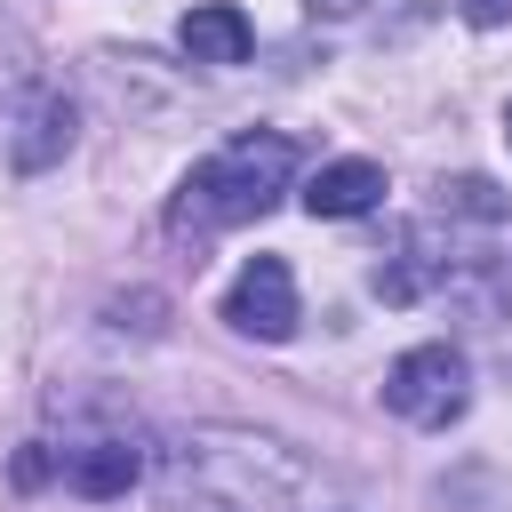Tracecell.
<instances>
[{"mask_svg": "<svg viewBox=\"0 0 512 512\" xmlns=\"http://www.w3.org/2000/svg\"><path fill=\"white\" fill-rule=\"evenodd\" d=\"M160 512H296L312 496V456L256 424H184L152 464Z\"/></svg>", "mask_w": 512, "mask_h": 512, "instance_id": "obj_1", "label": "cell"}, {"mask_svg": "<svg viewBox=\"0 0 512 512\" xmlns=\"http://www.w3.org/2000/svg\"><path fill=\"white\" fill-rule=\"evenodd\" d=\"M288 184H296V144H288L280 128H248V136H232L224 152H208V160L184 176L176 224H200V232L248 224V216H264Z\"/></svg>", "mask_w": 512, "mask_h": 512, "instance_id": "obj_2", "label": "cell"}, {"mask_svg": "<svg viewBox=\"0 0 512 512\" xmlns=\"http://www.w3.org/2000/svg\"><path fill=\"white\" fill-rule=\"evenodd\" d=\"M72 136H80L72 96L48 80V64L16 32V16H0V152H8V168L40 176V168H56L72 152Z\"/></svg>", "mask_w": 512, "mask_h": 512, "instance_id": "obj_3", "label": "cell"}, {"mask_svg": "<svg viewBox=\"0 0 512 512\" xmlns=\"http://www.w3.org/2000/svg\"><path fill=\"white\" fill-rule=\"evenodd\" d=\"M464 400H472V368H464L456 344H408V352L384 368V408H392L400 424L440 432V424L464 416Z\"/></svg>", "mask_w": 512, "mask_h": 512, "instance_id": "obj_4", "label": "cell"}, {"mask_svg": "<svg viewBox=\"0 0 512 512\" xmlns=\"http://www.w3.org/2000/svg\"><path fill=\"white\" fill-rule=\"evenodd\" d=\"M224 320L240 328V336H256V344H280V336H296V280H288V264L280 256H248L240 272H232V288H224Z\"/></svg>", "mask_w": 512, "mask_h": 512, "instance_id": "obj_5", "label": "cell"}, {"mask_svg": "<svg viewBox=\"0 0 512 512\" xmlns=\"http://www.w3.org/2000/svg\"><path fill=\"white\" fill-rule=\"evenodd\" d=\"M184 56L192 64H248V48H256V32H248V16L232 8V0H200V8H184Z\"/></svg>", "mask_w": 512, "mask_h": 512, "instance_id": "obj_6", "label": "cell"}, {"mask_svg": "<svg viewBox=\"0 0 512 512\" xmlns=\"http://www.w3.org/2000/svg\"><path fill=\"white\" fill-rule=\"evenodd\" d=\"M376 200H384V168L376 160H328V168L304 176V208L328 216V224L336 216H368Z\"/></svg>", "mask_w": 512, "mask_h": 512, "instance_id": "obj_7", "label": "cell"}, {"mask_svg": "<svg viewBox=\"0 0 512 512\" xmlns=\"http://www.w3.org/2000/svg\"><path fill=\"white\" fill-rule=\"evenodd\" d=\"M136 472H144V456H136L128 440H88V448L64 456V480H72L80 496H128Z\"/></svg>", "mask_w": 512, "mask_h": 512, "instance_id": "obj_8", "label": "cell"}, {"mask_svg": "<svg viewBox=\"0 0 512 512\" xmlns=\"http://www.w3.org/2000/svg\"><path fill=\"white\" fill-rule=\"evenodd\" d=\"M440 208H456V216H480V224H504V216H512V200H504L488 176H456V184H440Z\"/></svg>", "mask_w": 512, "mask_h": 512, "instance_id": "obj_9", "label": "cell"}, {"mask_svg": "<svg viewBox=\"0 0 512 512\" xmlns=\"http://www.w3.org/2000/svg\"><path fill=\"white\" fill-rule=\"evenodd\" d=\"M456 16L480 24V32H496V24H512V0H456Z\"/></svg>", "mask_w": 512, "mask_h": 512, "instance_id": "obj_10", "label": "cell"}, {"mask_svg": "<svg viewBox=\"0 0 512 512\" xmlns=\"http://www.w3.org/2000/svg\"><path fill=\"white\" fill-rule=\"evenodd\" d=\"M40 480H48V456H40V440H32V448L16 456V488H40Z\"/></svg>", "mask_w": 512, "mask_h": 512, "instance_id": "obj_11", "label": "cell"}, {"mask_svg": "<svg viewBox=\"0 0 512 512\" xmlns=\"http://www.w3.org/2000/svg\"><path fill=\"white\" fill-rule=\"evenodd\" d=\"M304 8H312V16H352L360 0H304Z\"/></svg>", "mask_w": 512, "mask_h": 512, "instance_id": "obj_12", "label": "cell"}, {"mask_svg": "<svg viewBox=\"0 0 512 512\" xmlns=\"http://www.w3.org/2000/svg\"><path fill=\"white\" fill-rule=\"evenodd\" d=\"M504 136H512V104H504Z\"/></svg>", "mask_w": 512, "mask_h": 512, "instance_id": "obj_13", "label": "cell"}]
</instances>
